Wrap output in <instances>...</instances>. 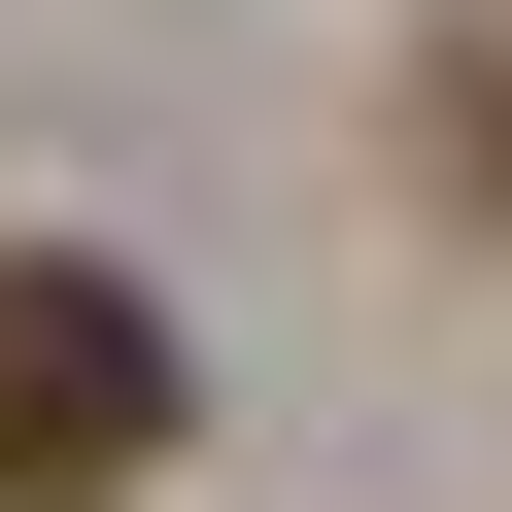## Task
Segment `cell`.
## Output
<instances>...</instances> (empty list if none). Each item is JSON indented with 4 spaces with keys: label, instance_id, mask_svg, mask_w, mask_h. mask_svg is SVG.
Returning a JSON list of instances; mask_svg holds the SVG:
<instances>
[{
    "label": "cell",
    "instance_id": "7a4b0ae2",
    "mask_svg": "<svg viewBox=\"0 0 512 512\" xmlns=\"http://www.w3.org/2000/svg\"><path fill=\"white\" fill-rule=\"evenodd\" d=\"M444 171H478V205H512V35H478V69H444Z\"/></svg>",
    "mask_w": 512,
    "mask_h": 512
},
{
    "label": "cell",
    "instance_id": "6da1fadb",
    "mask_svg": "<svg viewBox=\"0 0 512 512\" xmlns=\"http://www.w3.org/2000/svg\"><path fill=\"white\" fill-rule=\"evenodd\" d=\"M171 478V308L103 239H0V512H137Z\"/></svg>",
    "mask_w": 512,
    "mask_h": 512
}]
</instances>
